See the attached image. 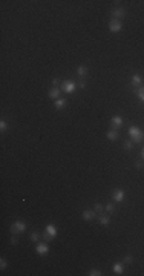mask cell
<instances>
[{"instance_id":"2e32d148","label":"cell","mask_w":144,"mask_h":276,"mask_svg":"<svg viewBox=\"0 0 144 276\" xmlns=\"http://www.w3.org/2000/svg\"><path fill=\"white\" fill-rule=\"evenodd\" d=\"M64 106H66V100L64 98H57L55 100V107L57 109H63Z\"/></svg>"},{"instance_id":"8992f818","label":"cell","mask_w":144,"mask_h":276,"mask_svg":"<svg viewBox=\"0 0 144 276\" xmlns=\"http://www.w3.org/2000/svg\"><path fill=\"white\" fill-rule=\"evenodd\" d=\"M112 199L113 201H117V203H121L124 199V192L121 190V189H115L112 192Z\"/></svg>"},{"instance_id":"4fadbf2b","label":"cell","mask_w":144,"mask_h":276,"mask_svg":"<svg viewBox=\"0 0 144 276\" xmlns=\"http://www.w3.org/2000/svg\"><path fill=\"white\" fill-rule=\"evenodd\" d=\"M100 224L104 226V227L110 224V218H109V215H101V216H100Z\"/></svg>"},{"instance_id":"ba28073f","label":"cell","mask_w":144,"mask_h":276,"mask_svg":"<svg viewBox=\"0 0 144 276\" xmlns=\"http://www.w3.org/2000/svg\"><path fill=\"white\" fill-rule=\"evenodd\" d=\"M121 126H123V118H121L120 115L113 117V118H112V129L118 130V129H121Z\"/></svg>"},{"instance_id":"f1b7e54d","label":"cell","mask_w":144,"mask_h":276,"mask_svg":"<svg viewBox=\"0 0 144 276\" xmlns=\"http://www.w3.org/2000/svg\"><path fill=\"white\" fill-rule=\"evenodd\" d=\"M11 242H12V244H17V242H19V239H17L16 236H12V238H11Z\"/></svg>"},{"instance_id":"d6986e66","label":"cell","mask_w":144,"mask_h":276,"mask_svg":"<svg viewBox=\"0 0 144 276\" xmlns=\"http://www.w3.org/2000/svg\"><path fill=\"white\" fill-rule=\"evenodd\" d=\"M104 210L107 212V213H113V210H115V207H113V204H110V203H107L104 206Z\"/></svg>"},{"instance_id":"8fae6325","label":"cell","mask_w":144,"mask_h":276,"mask_svg":"<svg viewBox=\"0 0 144 276\" xmlns=\"http://www.w3.org/2000/svg\"><path fill=\"white\" fill-rule=\"evenodd\" d=\"M106 137H107V140H110V141H115V140H118L120 134H118V130H115V129H110V130H107V134H106Z\"/></svg>"},{"instance_id":"7402d4cb","label":"cell","mask_w":144,"mask_h":276,"mask_svg":"<svg viewBox=\"0 0 144 276\" xmlns=\"http://www.w3.org/2000/svg\"><path fill=\"white\" fill-rule=\"evenodd\" d=\"M87 275H89V276H101V272H100V270H90Z\"/></svg>"},{"instance_id":"4dcf8cb0","label":"cell","mask_w":144,"mask_h":276,"mask_svg":"<svg viewBox=\"0 0 144 276\" xmlns=\"http://www.w3.org/2000/svg\"><path fill=\"white\" fill-rule=\"evenodd\" d=\"M141 158H143V160H144V147H143V149H141Z\"/></svg>"},{"instance_id":"5b68a950","label":"cell","mask_w":144,"mask_h":276,"mask_svg":"<svg viewBox=\"0 0 144 276\" xmlns=\"http://www.w3.org/2000/svg\"><path fill=\"white\" fill-rule=\"evenodd\" d=\"M123 29V25H121V22L120 20H110V23H109V31L110 32H120V31Z\"/></svg>"},{"instance_id":"7c38bea8","label":"cell","mask_w":144,"mask_h":276,"mask_svg":"<svg viewBox=\"0 0 144 276\" xmlns=\"http://www.w3.org/2000/svg\"><path fill=\"white\" fill-rule=\"evenodd\" d=\"M60 92H62V89H58L57 86H54V88H52V89L49 91V97H51V98H55V100H57V98L60 97Z\"/></svg>"},{"instance_id":"4316f807","label":"cell","mask_w":144,"mask_h":276,"mask_svg":"<svg viewBox=\"0 0 144 276\" xmlns=\"http://www.w3.org/2000/svg\"><path fill=\"white\" fill-rule=\"evenodd\" d=\"M78 86H80V89H85V88H86V83H85V80H83V78H81V81L78 83Z\"/></svg>"},{"instance_id":"e0dca14e","label":"cell","mask_w":144,"mask_h":276,"mask_svg":"<svg viewBox=\"0 0 144 276\" xmlns=\"http://www.w3.org/2000/svg\"><path fill=\"white\" fill-rule=\"evenodd\" d=\"M141 81H143L141 75H138V74L132 75V84H135V86H140V84H141Z\"/></svg>"},{"instance_id":"9a60e30c","label":"cell","mask_w":144,"mask_h":276,"mask_svg":"<svg viewBox=\"0 0 144 276\" xmlns=\"http://www.w3.org/2000/svg\"><path fill=\"white\" fill-rule=\"evenodd\" d=\"M113 272H115V275H123V272H124V267H123V264L117 262L115 265H113Z\"/></svg>"},{"instance_id":"6da1fadb","label":"cell","mask_w":144,"mask_h":276,"mask_svg":"<svg viewBox=\"0 0 144 276\" xmlns=\"http://www.w3.org/2000/svg\"><path fill=\"white\" fill-rule=\"evenodd\" d=\"M129 135H130L133 143H141L144 140V130H141L140 127H136V126L129 127Z\"/></svg>"},{"instance_id":"5bb4252c","label":"cell","mask_w":144,"mask_h":276,"mask_svg":"<svg viewBox=\"0 0 144 276\" xmlns=\"http://www.w3.org/2000/svg\"><path fill=\"white\" fill-rule=\"evenodd\" d=\"M77 74L81 77V78H83V77H86V75H87V68H86L85 65L78 66V69H77Z\"/></svg>"},{"instance_id":"44dd1931","label":"cell","mask_w":144,"mask_h":276,"mask_svg":"<svg viewBox=\"0 0 144 276\" xmlns=\"http://www.w3.org/2000/svg\"><path fill=\"white\" fill-rule=\"evenodd\" d=\"M6 129H8V124H6L5 120H2V121H0V130H2V132H5Z\"/></svg>"},{"instance_id":"d4e9b609","label":"cell","mask_w":144,"mask_h":276,"mask_svg":"<svg viewBox=\"0 0 144 276\" xmlns=\"http://www.w3.org/2000/svg\"><path fill=\"white\" fill-rule=\"evenodd\" d=\"M124 262H126V264H132V262H133V258H132L130 255H127V256L124 258Z\"/></svg>"},{"instance_id":"3957f363","label":"cell","mask_w":144,"mask_h":276,"mask_svg":"<svg viewBox=\"0 0 144 276\" xmlns=\"http://www.w3.org/2000/svg\"><path fill=\"white\" fill-rule=\"evenodd\" d=\"M26 230V224L23 221H16L14 224L11 226V233L12 235H19V233H23Z\"/></svg>"},{"instance_id":"603a6c76","label":"cell","mask_w":144,"mask_h":276,"mask_svg":"<svg viewBox=\"0 0 144 276\" xmlns=\"http://www.w3.org/2000/svg\"><path fill=\"white\" fill-rule=\"evenodd\" d=\"M124 149H126V150L132 149V140H127V141H124Z\"/></svg>"},{"instance_id":"cb8c5ba5","label":"cell","mask_w":144,"mask_h":276,"mask_svg":"<svg viewBox=\"0 0 144 276\" xmlns=\"http://www.w3.org/2000/svg\"><path fill=\"white\" fill-rule=\"evenodd\" d=\"M0 261H2V262H0V268H2V270H5L6 265H8V262H6V259H5V258H2Z\"/></svg>"},{"instance_id":"ffe728a7","label":"cell","mask_w":144,"mask_h":276,"mask_svg":"<svg viewBox=\"0 0 144 276\" xmlns=\"http://www.w3.org/2000/svg\"><path fill=\"white\" fill-rule=\"evenodd\" d=\"M39 238H40V235L37 233V232H34V233H31V236H29V239H31L32 242H37V241H39Z\"/></svg>"},{"instance_id":"ac0fdd59","label":"cell","mask_w":144,"mask_h":276,"mask_svg":"<svg viewBox=\"0 0 144 276\" xmlns=\"http://www.w3.org/2000/svg\"><path fill=\"white\" fill-rule=\"evenodd\" d=\"M136 95H138V98L144 103V86H140L138 89H136Z\"/></svg>"},{"instance_id":"484cf974","label":"cell","mask_w":144,"mask_h":276,"mask_svg":"<svg viewBox=\"0 0 144 276\" xmlns=\"http://www.w3.org/2000/svg\"><path fill=\"white\" fill-rule=\"evenodd\" d=\"M103 209H104V206H101V204H95V207H94L95 212H101Z\"/></svg>"},{"instance_id":"7a4b0ae2","label":"cell","mask_w":144,"mask_h":276,"mask_svg":"<svg viewBox=\"0 0 144 276\" xmlns=\"http://www.w3.org/2000/svg\"><path fill=\"white\" fill-rule=\"evenodd\" d=\"M55 236H57V227L54 224H48L46 229H44V233H43L44 241H52Z\"/></svg>"},{"instance_id":"f546056e","label":"cell","mask_w":144,"mask_h":276,"mask_svg":"<svg viewBox=\"0 0 144 276\" xmlns=\"http://www.w3.org/2000/svg\"><path fill=\"white\" fill-rule=\"evenodd\" d=\"M52 84H54V86H57V84H58V78H54V80H52Z\"/></svg>"},{"instance_id":"9c48e42d","label":"cell","mask_w":144,"mask_h":276,"mask_svg":"<svg viewBox=\"0 0 144 276\" xmlns=\"http://www.w3.org/2000/svg\"><path fill=\"white\" fill-rule=\"evenodd\" d=\"M112 15L115 17V20H120V19H123L126 15V11L123 9V8H115V9L112 11Z\"/></svg>"},{"instance_id":"277c9868","label":"cell","mask_w":144,"mask_h":276,"mask_svg":"<svg viewBox=\"0 0 144 276\" xmlns=\"http://www.w3.org/2000/svg\"><path fill=\"white\" fill-rule=\"evenodd\" d=\"M75 89H77V83L75 81H71V80H66L63 84H62V91L66 92V94H74Z\"/></svg>"},{"instance_id":"30bf717a","label":"cell","mask_w":144,"mask_h":276,"mask_svg":"<svg viewBox=\"0 0 144 276\" xmlns=\"http://www.w3.org/2000/svg\"><path fill=\"white\" fill-rule=\"evenodd\" d=\"M95 210H90V209H87V210H85V212H83V215H81V216H83V219H86V221H90V219H94L95 218Z\"/></svg>"},{"instance_id":"52a82bcc","label":"cell","mask_w":144,"mask_h":276,"mask_svg":"<svg viewBox=\"0 0 144 276\" xmlns=\"http://www.w3.org/2000/svg\"><path fill=\"white\" fill-rule=\"evenodd\" d=\"M35 252L39 253V255H48L49 253V245L46 242H40V244H37Z\"/></svg>"},{"instance_id":"83f0119b","label":"cell","mask_w":144,"mask_h":276,"mask_svg":"<svg viewBox=\"0 0 144 276\" xmlns=\"http://www.w3.org/2000/svg\"><path fill=\"white\" fill-rule=\"evenodd\" d=\"M143 166H144V164H143V161H136V163H135V167H136V169H141Z\"/></svg>"}]
</instances>
